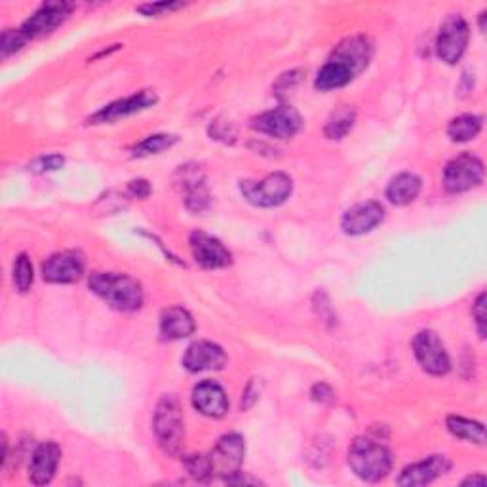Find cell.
Masks as SVG:
<instances>
[{
  "label": "cell",
  "instance_id": "obj_29",
  "mask_svg": "<svg viewBox=\"0 0 487 487\" xmlns=\"http://www.w3.org/2000/svg\"><path fill=\"white\" fill-rule=\"evenodd\" d=\"M185 469H187V472L198 482L212 480L210 462H207L206 455H191L189 459H185Z\"/></svg>",
  "mask_w": 487,
  "mask_h": 487
},
{
  "label": "cell",
  "instance_id": "obj_27",
  "mask_svg": "<svg viewBox=\"0 0 487 487\" xmlns=\"http://www.w3.org/2000/svg\"><path fill=\"white\" fill-rule=\"evenodd\" d=\"M35 281L33 263L26 253H21L14 263V284L19 291H29Z\"/></svg>",
  "mask_w": 487,
  "mask_h": 487
},
{
  "label": "cell",
  "instance_id": "obj_33",
  "mask_svg": "<svg viewBox=\"0 0 487 487\" xmlns=\"http://www.w3.org/2000/svg\"><path fill=\"white\" fill-rule=\"evenodd\" d=\"M301 75H303L301 71H290V73L282 75L281 80L276 82V88H274L276 94L282 96V94H286L288 90H293L301 82Z\"/></svg>",
  "mask_w": 487,
  "mask_h": 487
},
{
  "label": "cell",
  "instance_id": "obj_16",
  "mask_svg": "<svg viewBox=\"0 0 487 487\" xmlns=\"http://www.w3.org/2000/svg\"><path fill=\"white\" fill-rule=\"evenodd\" d=\"M227 364V355L219 344L212 341H196L189 344L187 353L183 356V367L191 374H202V371H219Z\"/></svg>",
  "mask_w": 487,
  "mask_h": 487
},
{
  "label": "cell",
  "instance_id": "obj_6",
  "mask_svg": "<svg viewBox=\"0 0 487 487\" xmlns=\"http://www.w3.org/2000/svg\"><path fill=\"white\" fill-rule=\"evenodd\" d=\"M207 462H210V472L214 478H223L225 482L240 472L242 462L246 457V442L244 438L237 432L225 434L217 439L216 448L210 451Z\"/></svg>",
  "mask_w": 487,
  "mask_h": 487
},
{
  "label": "cell",
  "instance_id": "obj_23",
  "mask_svg": "<svg viewBox=\"0 0 487 487\" xmlns=\"http://www.w3.org/2000/svg\"><path fill=\"white\" fill-rule=\"evenodd\" d=\"M448 430L461 439H467V442L483 446L485 444V429L482 423L472 421V419H465V417H459V415H450L448 417Z\"/></svg>",
  "mask_w": 487,
  "mask_h": 487
},
{
  "label": "cell",
  "instance_id": "obj_30",
  "mask_svg": "<svg viewBox=\"0 0 487 487\" xmlns=\"http://www.w3.org/2000/svg\"><path fill=\"white\" fill-rule=\"evenodd\" d=\"M65 164V158L61 154H48V156H40L37 158L29 170L37 174H46V172H58Z\"/></svg>",
  "mask_w": 487,
  "mask_h": 487
},
{
  "label": "cell",
  "instance_id": "obj_15",
  "mask_svg": "<svg viewBox=\"0 0 487 487\" xmlns=\"http://www.w3.org/2000/svg\"><path fill=\"white\" fill-rule=\"evenodd\" d=\"M195 261L204 269H225L233 263V255L216 237L195 230L189 238Z\"/></svg>",
  "mask_w": 487,
  "mask_h": 487
},
{
  "label": "cell",
  "instance_id": "obj_25",
  "mask_svg": "<svg viewBox=\"0 0 487 487\" xmlns=\"http://www.w3.org/2000/svg\"><path fill=\"white\" fill-rule=\"evenodd\" d=\"M355 121H356L355 109L349 105H343L330 114L326 126H323V135L328 139H343L353 130Z\"/></svg>",
  "mask_w": 487,
  "mask_h": 487
},
{
  "label": "cell",
  "instance_id": "obj_24",
  "mask_svg": "<svg viewBox=\"0 0 487 487\" xmlns=\"http://www.w3.org/2000/svg\"><path fill=\"white\" fill-rule=\"evenodd\" d=\"M483 119L478 114H461V117L453 119L448 126V135L455 143H467L482 132Z\"/></svg>",
  "mask_w": 487,
  "mask_h": 487
},
{
  "label": "cell",
  "instance_id": "obj_19",
  "mask_svg": "<svg viewBox=\"0 0 487 487\" xmlns=\"http://www.w3.org/2000/svg\"><path fill=\"white\" fill-rule=\"evenodd\" d=\"M59 459H61V450H59L58 444H54V442L40 444L31 455L29 480L35 485L50 483L54 480V476H56Z\"/></svg>",
  "mask_w": 487,
  "mask_h": 487
},
{
  "label": "cell",
  "instance_id": "obj_12",
  "mask_svg": "<svg viewBox=\"0 0 487 487\" xmlns=\"http://www.w3.org/2000/svg\"><path fill=\"white\" fill-rule=\"evenodd\" d=\"M84 258L79 251H59L42 263V278L50 284H73L84 274Z\"/></svg>",
  "mask_w": 487,
  "mask_h": 487
},
{
  "label": "cell",
  "instance_id": "obj_3",
  "mask_svg": "<svg viewBox=\"0 0 487 487\" xmlns=\"http://www.w3.org/2000/svg\"><path fill=\"white\" fill-rule=\"evenodd\" d=\"M349 467L369 483L381 482L392 469V455L386 446L371 438H356L349 448Z\"/></svg>",
  "mask_w": 487,
  "mask_h": 487
},
{
  "label": "cell",
  "instance_id": "obj_13",
  "mask_svg": "<svg viewBox=\"0 0 487 487\" xmlns=\"http://www.w3.org/2000/svg\"><path fill=\"white\" fill-rule=\"evenodd\" d=\"M73 12V5L71 3H44L26 23L21 26V33L26 35L27 40L33 38H40L44 35L52 33L54 29H58L61 23L71 16Z\"/></svg>",
  "mask_w": 487,
  "mask_h": 487
},
{
  "label": "cell",
  "instance_id": "obj_34",
  "mask_svg": "<svg viewBox=\"0 0 487 487\" xmlns=\"http://www.w3.org/2000/svg\"><path fill=\"white\" fill-rule=\"evenodd\" d=\"M312 398L316 402H333L335 400V392L332 386H328L326 383H318L312 388Z\"/></svg>",
  "mask_w": 487,
  "mask_h": 487
},
{
  "label": "cell",
  "instance_id": "obj_31",
  "mask_svg": "<svg viewBox=\"0 0 487 487\" xmlns=\"http://www.w3.org/2000/svg\"><path fill=\"white\" fill-rule=\"evenodd\" d=\"M179 8H185V3H151V5H142L137 6L135 10L139 14L143 16H149V17H158V16H164V14H170V12H175Z\"/></svg>",
  "mask_w": 487,
  "mask_h": 487
},
{
  "label": "cell",
  "instance_id": "obj_1",
  "mask_svg": "<svg viewBox=\"0 0 487 487\" xmlns=\"http://www.w3.org/2000/svg\"><path fill=\"white\" fill-rule=\"evenodd\" d=\"M374 58V42L364 35L346 37L341 40L328 61L318 71L314 86L320 91L339 90L351 84Z\"/></svg>",
  "mask_w": 487,
  "mask_h": 487
},
{
  "label": "cell",
  "instance_id": "obj_37",
  "mask_svg": "<svg viewBox=\"0 0 487 487\" xmlns=\"http://www.w3.org/2000/svg\"><path fill=\"white\" fill-rule=\"evenodd\" d=\"M485 485V476L483 474H476V476H469L467 480H462V485Z\"/></svg>",
  "mask_w": 487,
  "mask_h": 487
},
{
  "label": "cell",
  "instance_id": "obj_32",
  "mask_svg": "<svg viewBox=\"0 0 487 487\" xmlns=\"http://www.w3.org/2000/svg\"><path fill=\"white\" fill-rule=\"evenodd\" d=\"M472 316H474V322H476L478 335L483 339V337H485V291H482V293L478 295V299L474 301V305H472Z\"/></svg>",
  "mask_w": 487,
  "mask_h": 487
},
{
  "label": "cell",
  "instance_id": "obj_36",
  "mask_svg": "<svg viewBox=\"0 0 487 487\" xmlns=\"http://www.w3.org/2000/svg\"><path fill=\"white\" fill-rule=\"evenodd\" d=\"M258 397H259V388H258V385H255V379H251V383L248 385V388L244 392V400H242L244 409L251 408L255 404V400H258Z\"/></svg>",
  "mask_w": 487,
  "mask_h": 487
},
{
  "label": "cell",
  "instance_id": "obj_20",
  "mask_svg": "<svg viewBox=\"0 0 487 487\" xmlns=\"http://www.w3.org/2000/svg\"><path fill=\"white\" fill-rule=\"evenodd\" d=\"M181 175L179 187L185 191V204L191 212H204L207 206H210V193L204 183V177L200 170L191 168V166H181L177 172Z\"/></svg>",
  "mask_w": 487,
  "mask_h": 487
},
{
  "label": "cell",
  "instance_id": "obj_2",
  "mask_svg": "<svg viewBox=\"0 0 487 487\" xmlns=\"http://www.w3.org/2000/svg\"><path fill=\"white\" fill-rule=\"evenodd\" d=\"M90 290L121 312H133L143 305V288L135 278L121 272H91Z\"/></svg>",
  "mask_w": 487,
  "mask_h": 487
},
{
  "label": "cell",
  "instance_id": "obj_26",
  "mask_svg": "<svg viewBox=\"0 0 487 487\" xmlns=\"http://www.w3.org/2000/svg\"><path fill=\"white\" fill-rule=\"evenodd\" d=\"M177 143V137L170 135V133H156V135H149L147 139H143L142 143H137L132 149V154L137 158H145L151 154H160L168 149H172Z\"/></svg>",
  "mask_w": 487,
  "mask_h": 487
},
{
  "label": "cell",
  "instance_id": "obj_8",
  "mask_svg": "<svg viewBox=\"0 0 487 487\" xmlns=\"http://www.w3.org/2000/svg\"><path fill=\"white\" fill-rule=\"evenodd\" d=\"M485 175L483 162L474 154H459L450 160L444 170V185L448 193L461 195L482 185Z\"/></svg>",
  "mask_w": 487,
  "mask_h": 487
},
{
  "label": "cell",
  "instance_id": "obj_28",
  "mask_svg": "<svg viewBox=\"0 0 487 487\" xmlns=\"http://www.w3.org/2000/svg\"><path fill=\"white\" fill-rule=\"evenodd\" d=\"M26 44H27V38H26V35L21 33V29H17V31L6 29L3 33V38H0V52H3V58L6 59L12 54L19 52Z\"/></svg>",
  "mask_w": 487,
  "mask_h": 487
},
{
  "label": "cell",
  "instance_id": "obj_7",
  "mask_svg": "<svg viewBox=\"0 0 487 487\" xmlns=\"http://www.w3.org/2000/svg\"><path fill=\"white\" fill-rule=\"evenodd\" d=\"M471 38V29L467 19L453 14L446 17V21L439 26L438 37H436V54L448 65H455L465 56L467 46Z\"/></svg>",
  "mask_w": 487,
  "mask_h": 487
},
{
  "label": "cell",
  "instance_id": "obj_14",
  "mask_svg": "<svg viewBox=\"0 0 487 487\" xmlns=\"http://www.w3.org/2000/svg\"><path fill=\"white\" fill-rule=\"evenodd\" d=\"M385 219V207L376 202H362L353 206L351 210H346L341 219V228L344 235L349 237H362L365 233H371L376 227H379Z\"/></svg>",
  "mask_w": 487,
  "mask_h": 487
},
{
  "label": "cell",
  "instance_id": "obj_17",
  "mask_svg": "<svg viewBox=\"0 0 487 487\" xmlns=\"http://www.w3.org/2000/svg\"><path fill=\"white\" fill-rule=\"evenodd\" d=\"M450 469H451V461L446 455H430L421 462H415V465L406 467L398 476V483L406 487L427 485L432 483L436 478L448 474Z\"/></svg>",
  "mask_w": 487,
  "mask_h": 487
},
{
  "label": "cell",
  "instance_id": "obj_11",
  "mask_svg": "<svg viewBox=\"0 0 487 487\" xmlns=\"http://www.w3.org/2000/svg\"><path fill=\"white\" fill-rule=\"evenodd\" d=\"M156 101L158 98L153 90H143V91H139V94H133L130 98L105 105L103 109L91 114V117L88 119V124H112L121 119L132 117V114L135 112L151 109Z\"/></svg>",
  "mask_w": 487,
  "mask_h": 487
},
{
  "label": "cell",
  "instance_id": "obj_38",
  "mask_svg": "<svg viewBox=\"0 0 487 487\" xmlns=\"http://www.w3.org/2000/svg\"><path fill=\"white\" fill-rule=\"evenodd\" d=\"M480 29H482V33L485 31V12L480 14Z\"/></svg>",
  "mask_w": 487,
  "mask_h": 487
},
{
  "label": "cell",
  "instance_id": "obj_21",
  "mask_svg": "<svg viewBox=\"0 0 487 487\" xmlns=\"http://www.w3.org/2000/svg\"><path fill=\"white\" fill-rule=\"evenodd\" d=\"M196 330L195 318L183 307H170L162 311L160 316V335L168 341H177L193 335Z\"/></svg>",
  "mask_w": 487,
  "mask_h": 487
},
{
  "label": "cell",
  "instance_id": "obj_18",
  "mask_svg": "<svg viewBox=\"0 0 487 487\" xmlns=\"http://www.w3.org/2000/svg\"><path fill=\"white\" fill-rule=\"evenodd\" d=\"M193 406L206 417L221 419L228 411L227 392L216 381H202L193 388Z\"/></svg>",
  "mask_w": 487,
  "mask_h": 487
},
{
  "label": "cell",
  "instance_id": "obj_9",
  "mask_svg": "<svg viewBox=\"0 0 487 487\" xmlns=\"http://www.w3.org/2000/svg\"><path fill=\"white\" fill-rule=\"evenodd\" d=\"M413 353L417 362H419V365L427 371V374L434 377H442L450 374L451 360L444 343L439 341L436 332L423 330L417 333L413 339Z\"/></svg>",
  "mask_w": 487,
  "mask_h": 487
},
{
  "label": "cell",
  "instance_id": "obj_22",
  "mask_svg": "<svg viewBox=\"0 0 487 487\" xmlns=\"http://www.w3.org/2000/svg\"><path fill=\"white\" fill-rule=\"evenodd\" d=\"M423 187L421 177H417L415 174H398L397 177H392L388 187H386V198L394 206H408L411 204L417 196H419Z\"/></svg>",
  "mask_w": 487,
  "mask_h": 487
},
{
  "label": "cell",
  "instance_id": "obj_4",
  "mask_svg": "<svg viewBox=\"0 0 487 487\" xmlns=\"http://www.w3.org/2000/svg\"><path fill=\"white\" fill-rule=\"evenodd\" d=\"M153 429L162 450L172 457L181 455L185 446V419L181 404L174 394H166L160 398L154 411Z\"/></svg>",
  "mask_w": 487,
  "mask_h": 487
},
{
  "label": "cell",
  "instance_id": "obj_10",
  "mask_svg": "<svg viewBox=\"0 0 487 487\" xmlns=\"http://www.w3.org/2000/svg\"><path fill=\"white\" fill-rule=\"evenodd\" d=\"M251 128L274 139H290L299 132L301 117L293 107L281 105L255 117Z\"/></svg>",
  "mask_w": 487,
  "mask_h": 487
},
{
  "label": "cell",
  "instance_id": "obj_5",
  "mask_svg": "<svg viewBox=\"0 0 487 487\" xmlns=\"http://www.w3.org/2000/svg\"><path fill=\"white\" fill-rule=\"evenodd\" d=\"M293 191V181L284 172H274L261 181H240L242 196L258 207H276L284 204Z\"/></svg>",
  "mask_w": 487,
  "mask_h": 487
},
{
  "label": "cell",
  "instance_id": "obj_35",
  "mask_svg": "<svg viewBox=\"0 0 487 487\" xmlns=\"http://www.w3.org/2000/svg\"><path fill=\"white\" fill-rule=\"evenodd\" d=\"M130 193L137 198H147L151 195V185L145 179H133L130 181Z\"/></svg>",
  "mask_w": 487,
  "mask_h": 487
}]
</instances>
